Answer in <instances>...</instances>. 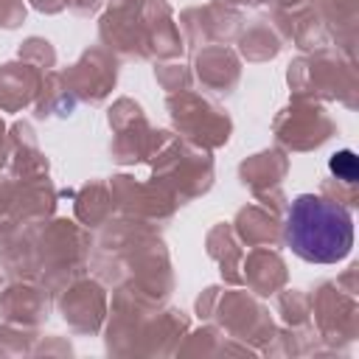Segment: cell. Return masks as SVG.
Returning a JSON list of instances; mask_svg holds the SVG:
<instances>
[{
    "label": "cell",
    "mask_w": 359,
    "mask_h": 359,
    "mask_svg": "<svg viewBox=\"0 0 359 359\" xmlns=\"http://www.w3.org/2000/svg\"><path fill=\"white\" fill-rule=\"evenodd\" d=\"M286 244L309 264H337L353 247V219L337 202L300 194L286 213Z\"/></svg>",
    "instance_id": "cell-1"
},
{
    "label": "cell",
    "mask_w": 359,
    "mask_h": 359,
    "mask_svg": "<svg viewBox=\"0 0 359 359\" xmlns=\"http://www.w3.org/2000/svg\"><path fill=\"white\" fill-rule=\"evenodd\" d=\"M328 168H331L337 177H342L345 182H353V180H356V171H359V165H356V154H353L351 149H342V151L331 154Z\"/></svg>",
    "instance_id": "cell-2"
}]
</instances>
